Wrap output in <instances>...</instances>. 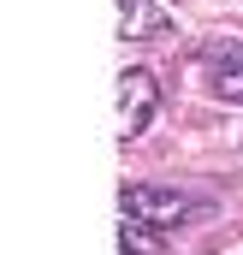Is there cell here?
Wrapping results in <instances>:
<instances>
[{"mask_svg":"<svg viewBox=\"0 0 243 255\" xmlns=\"http://www.w3.org/2000/svg\"><path fill=\"white\" fill-rule=\"evenodd\" d=\"M124 214H136V220H148V226H196V220H208L214 214V202H202V196L190 190H172V184H130L119 196Z\"/></svg>","mask_w":243,"mask_h":255,"instance_id":"6da1fadb","label":"cell"},{"mask_svg":"<svg viewBox=\"0 0 243 255\" xmlns=\"http://www.w3.org/2000/svg\"><path fill=\"white\" fill-rule=\"evenodd\" d=\"M154 107H160V83H154V71L124 65V71H119V136H124V142H136V136L148 130Z\"/></svg>","mask_w":243,"mask_h":255,"instance_id":"7a4b0ae2","label":"cell"},{"mask_svg":"<svg viewBox=\"0 0 243 255\" xmlns=\"http://www.w3.org/2000/svg\"><path fill=\"white\" fill-rule=\"evenodd\" d=\"M208 89L220 95V101H232L243 107V48H208Z\"/></svg>","mask_w":243,"mask_h":255,"instance_id":"3957f363","label":"cell"},{"mask_svg":"<svg viewBox=\"0 0 243 255\" xmlns=\"http://www.w3.org/2000/svg\"><path fill=\"white\" fill-rule=\"evenodd\" d=\"M172 30V12L160 0H119V36L124 42H142V36H166Z\"/></svg>","mask_w":243,"mask_h":255,"instance_id":"277c9868","label":"cell"},{"mask_svg":"<svg viewBox=\"0 0 243 255\" xmlns=\"http://www.w3.org/2000/svg\"><path fill=\"white\" fill-rule=\"evenodd\" d=\"M119 250H124V255H172V244L160 238V226L124 214V220H119Z\"/></svg>","mask_w":243,"mask_h":255,"instance_id":"5b68a950","label":"cell"}]
</instances>
